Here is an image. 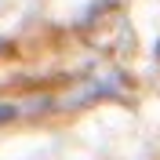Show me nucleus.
Here are the masks:
<instances>
[{"instance_id": "nucleus-1", "label": "nucleus", "mask_w": 160, "mask_h": 160, "mask_svg": "<svg viewBox=\"0 0 160 160\" xmlns=\"http://www.w3.org/2000/svg\"><path fill=\"white\" fill-rule=\"evenodd\" d=\"M8 120H15V106H0V124H8Z\"/></svg>"}]
</instances>
